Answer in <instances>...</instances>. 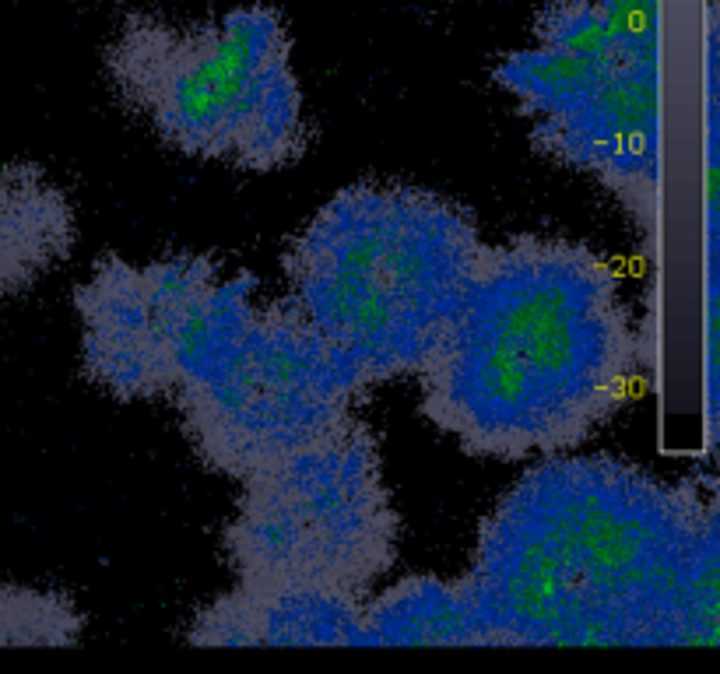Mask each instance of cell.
Here are the masks:
<instances>
[{"mask_svg": "<svg viewBox=\"0 0 720 674\" xmlns=\"http://www.w3.org/2000/svg\"><path fill=\"white\" fill-rule=\"evenodd\" d=\"M626 64H661V0H598Z\"/></svg>", "mask_w": 720, "mask_h": 674, "instance_id": "cell-15", "label": "cell"}, {"mask_svg": "<svg viewBox=\"0 0 720 674\" xmlns=\"http://www.w3.org/2000/svg\"><path fill=\"white\" fill-rule=\"evenodd\" d=\"M78 246V211L36 162L0 165V306L29 292Z\"/></svg>", "mask_w": 720, "mask_h": 674, "instance_id": "cell-10", "label": "cell"}, {"mask_svg": "<svg viewBox=\"0 0 720 674\" xmlns=\"http://www.w3.org/2000/svg\"><path fill=\"white\" fill-rule=\"evenodd\" d=\"M534 43L576 57L619 60L598 0H548L534 18Z\"/></svg>", "mask_w": 720, "mask_h": 674, "instance_id": "cell-14", "label": "cell"}, {"mask_svg": "<svg viewBox=\"0 0 720 674\" xmlns=\"http://www.w3.org/2000/svg\"><path fill=\"white\" fill-rule=\"evenodd\" d=\"M222 552L236 580L310 583L366 597L397 562L401 517L380 439L362 418L250 474Z\"/></svg>", "mask_w": 720, "mask_h": 674, "instance_id": "cell-5", "label": "cell"}, {"mask_svg": "<svg viewBox=\"0 0 720 674\" xmlns=\"http://www.w3.org/2000/svg\"><path fill=\"white\" fill-rule=\"evenodd\" d=\"M362 394L338 348L278 299L253 306L173 397L201 464L246 481L348 422Z\"/></svg>", "mask_w": 720, "mask_h": 674, "instance_id": "cell-6", "label": "cell"}, {"mask_svg": "<svg viewBox=\"0 0 720 674\" xmlns=\"http://www.w3.org/2000/svg\"><path fill=\"white\" fill-rule=\"evenodd\" d=\"M362 646H485L461 580L404 576L362 597Z\"/></svg>", "mask_w": 720, "mask_h": 674, "instance_id": "cell-11", "label": "cell"}, {"mask_svg": "<svg viewBox=\"0 0 720 674\" xmlns=\"http://www.w3.org/2000/svg\"><path fill=\"white\" fill-rule=\"evenodd\" d=\"M612 64H619V60L576 57V53H562L552 50V46L534 43L527 50L506 53L492 71V78L517 102V109L527 120L538 123L584 106L598 92Z\"/></svg>", "mask_w": 720, "mask_h": 674, "instance_id": "cell-12", "label": "cell"}, {"mask_svg": "<svg viewBox=\"0 0 720 674\" xmlns=\"http://www.w3.org/2000/svg\"><path fill=\"white\" fill-rule=\"evenodd\" d=\"M640 334L605 253L524 232L482 246L464 299L418 369V411L464 453H569L633 397Z\"/></svg>", "mask_w": 720, "mask_h": 674, "instance_id": "cell-2", "label": "cell"}, {"mask_svg": "<svg viewBox=\"0 0 720 674\" xmlns=\"http://www.w3.org/2000/svg\"><path fill=\"white\" fill-rule=\"evenodd\" d=\"M190 646H362V597L310 583L236 580L183 632Z\"/></svg>", "mask_w": 720, "mask_h": 674, "instance_id": "cell-9", "label": "cell"}, {"mask_svg": "<svg viewBox=\"0 0 720 674\" xmlns=\"http://www.w3.org/2000/svg\"><path fill=\"white\" fill-rule=\"evenodd\" d=\"M222 274L208 253L130 264L106 253L71 302L81 323V373L116 401H155L176 390V352L187 313Z\"/></svg>", "mask_w": 720, "mask_h": 674, "instance_id": "cell-7", "label": "cell"}, {"mask_svg": "<svg viewBox=\"0 0 720 674\" xmlns=\"http://www.w3.org/2000/svg\"><path fill=\"white\" fill-rule=\"evenodd\" d=\"M85 611L67 590L0 583V646H74Z\"/></svg>", "mask_w": 720, "mask_h": 674, "instance_id": "cell-13", "label": "cell"}, {"mask_svg": "<svg viewBox=\"0 0 720 674\" xmlns=\"http://www.w3.org/2000/svg\"><path fill=\"white\" fill-rule=\"evenodd\" d=\"M461 587L485 646H717V510L622 457H541L482 520Z\"/></svg>", "mask_w": 720, "mask_h": 674, "instance_id": "cell-1", "label": "cell"}, {"mask_svg": "<svg viewBox=\"0 0 720 674\" xmlns=\"http://www.w3.org/2000/svg\"><path fill=\"white\" fill-rule=\"evenodd\" d=\"M102 67L123 106L190 158L274 173L310 148L292 39L267 4L197 25L134 15L106 43Z\"/></svg>", "mask_w": 720, "mask_h": 674, "instance_id": "cell-4", "label": "cell"}, {"mask_svg": "<svg viewBox=\"0 0 720 674\" xmlns=\"http://www.w3.org/2000/svg\"><path fill=\"white\" fill-rule=\"evenodd\" d=\"M531 141L552 162L594 176L640 229H654L661 187V64H612L580 109L531 123Z\"/></svg>", "mask_w": 720, "mask_h": 674, "instance_id": "cell-8", "label": "cell"}, {"mask_svg": "<svg viewBox=\"0 0 720 674\" xmlns=\"http://www.w3.org/2000/svg\"><path fill=\"white\" fill-rule=\"evenodd\" d=\"M482 246L475 215L454 197L366 180L296 232L281 267L288 302L373 390L429 362Z\"/></svg>", "mask_w": 720, "mask_h": 674, "instance_id": "cell-3", "label": "cell"}]
</instances>
